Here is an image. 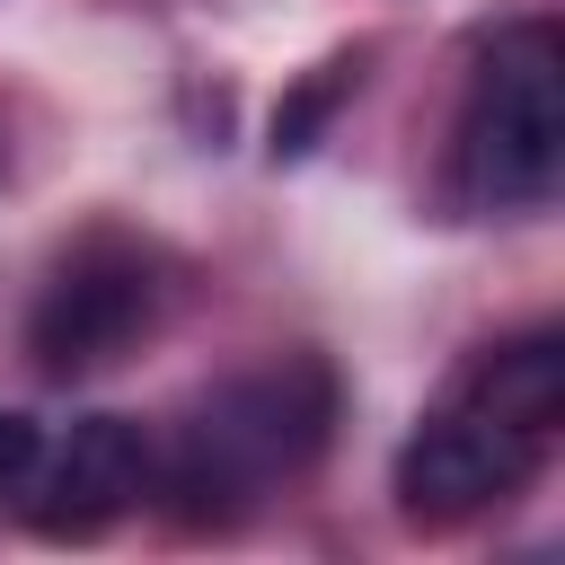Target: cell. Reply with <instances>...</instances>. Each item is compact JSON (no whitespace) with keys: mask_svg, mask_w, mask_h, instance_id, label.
Segmentation results:
<instances>
[{"mask_svg":"<svg viewBox=\"0 0 565 565\" xmlns=\"http://www.w3.org/2000/svg\"><path fill=\"white\" fill-rule=\"evenodd\" d=\"M459 397H477L486 415L521 424V433H556L565 424V344L539 327V335H512V344H486L468 371H459Z\"/></svg>","mask_w":565,"mask_h":565,"instance_id":"6","label":"cell"},{"mask_svg":"<svg viewBox=\"0 0 565 565\" xmlns=\"http://www.w3.org/2000/svg\"><path fill=\"white\" fill-rule=\"evenodd\" d=\"M539 433H521V424H503V415H486L477 397H441L415 433H406V450H397V503H406V521H468V512H486V503H503L530 468H539Z\"/></svg>","mask_w":565,"mask_h":565,"instance_id":"3","label":"cell"},{"mask_svg":"<svg viewBox=\"0 0 565 565\" xmlns=\"http://www.w3.org/2000/svg\"><path fill=\"white\" fill-rule=\"evenodd\" d=\"M150 309H159L150 256H132V247H115V238H88V247L44 282L26 344H35V362H44V371H62V380H71V371L115 362V353L150 327Z\"/></svg>","mask_w":565,"mask_h":565,"instance_id":"4","label":"cell"},{"mask_svg":"<svg viewBox=\"0 0 565 565\" xmlns=\"http://www.w3.org/2000/svg\"><path fill=\"white\" fill-rule=\"evenodd\" d=\"M35 459H44V424L35 415H0V494H26Z\"/></svg>","mask_w":565,"mask_h":565,"instance_id":"8","label":"cell"},{"mask_svg":"<svg viewBox=\"0 0 565 565\" xmlns=\"http://www.w3.org/2000/svg\"><path fill=\"white\" fill-rule=\"evenodd\" d=\"M565 168V44L556 26H503L477 53L468 106H459V185L494 212L547 203Z\"/></svg>","mask_w":565,"mask_h":565,"instance_id":"1","label":"cell"},{"mask_svg":"<svg viewBox=\"0 0 565 565\" xmlns=\"http://www.w3.org/2000/svg\"><path fill=\"white\" fill-rule=\"evenodd\" d=\"M353 88H362V62H353V53H344V62H327V71H309V79L274 106V159H309V150H318V132H327V115H335Z\"/></svg>","mask_w":565,"mask_h":565,"instance_id":"7","label":"cell"},{"mask_svg":"<svg viewBox=\"0 0 565 565\" xmlns=\"http://www.w3.org/2000/svg\"><path fill=\"white\" fill-rule=\"evenodd\" d=\"M150 494V433L132 415H79L26 477V521L44 539H97Z\"/></svg>","mask_w":565,"mask_h":565,"instance_id":"5","label":"cell"},{"mask_svg":"<svg viewBox=\"0 0 565 565\" xmlns=\"http://www.w3.org/2000/svg\"><path fill=\"white\" fill-rule=\"evenodd\" d=\"M327 415H335V388H327L318 362H282V371L230 380L185 424V441L168 459V494H185V512H212V494H230V503L265 494L274 477L318 459Z\"/></svg>","mask_w":565,"mask_h":565,"instance_id":"2","label":"cell"}]
</instances>
